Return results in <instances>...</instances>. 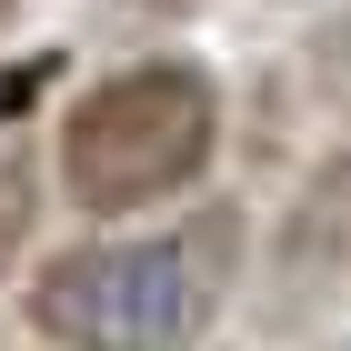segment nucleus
Returning <instances> with one entry per match:
<instances>
[{"label":"nucleus","mask_w":351,"mask_h":351,"mask_svg":"<svg viewBox=\"0 0 351 351\" xmlns=\"http://www.w3.org/2000/svg\"><path fill=\"white\" fill-rule=\"evenodd\" d=\"M351 281V131L301 171V191L281 201V221L261 231V291L271 322H311L331 291Z\"/></svg>","instance_id":"7ed1b4c3"},{"label":"nucleus","mask_w":351,"mask_h":351,"mask_svg":"<svg viewBox=\"0 0 351 351\" xmlns=\"http://www.w3.org/2000/svg\"><path fill=\"white\" fill-rule=\"evenodd\" d=\"M231 141L211 60L191 51H141L101 81H81L51 121V181L81 221H151L171 201H201Z\"/></svg>","instance_id":"f03ea898"},{"label":"nucleus","mask_w":351,"mask_h":351,"mask_svg":"<svg viewBox=\"0 0 351 351\" xmlns=\"http://www.w3.org/2000/svg\"><path fill=\"white\" fill-rule=\"evenodd\" d=\"M241 261L251 211L201 201L171 231H90L40 251L21 281V322L51 351H211Z\"/></svg>","instance_id":"f257e3e1"},{"label":"nucleus","mask_w":351,"mask_h":351,"mask_svg":"<svg viewBox=\"0 0 351 351\" xmlns=\"http://www.w3.org/2000/svg\"><path fill=\"white\" fill-rule=\"evenodd\" d=\"M0 21H21V0H0Z\"/></svg>","instance_id":"39448f33"},{"label":"nucleus","mask_w":351,"mask_h":351,"mask_svg":"<svg viewBox=\"0 0 351 351\" xmlns=\"http://www.w3.org/2000/svg\"><path fill=\"white\" fill-rule=\"evenodd\" d=\"M40 211H51V161L30 141H10L0 151V281L40 261Z\"/></svg>","instance_id":"20e7f679"}]
</instances>
